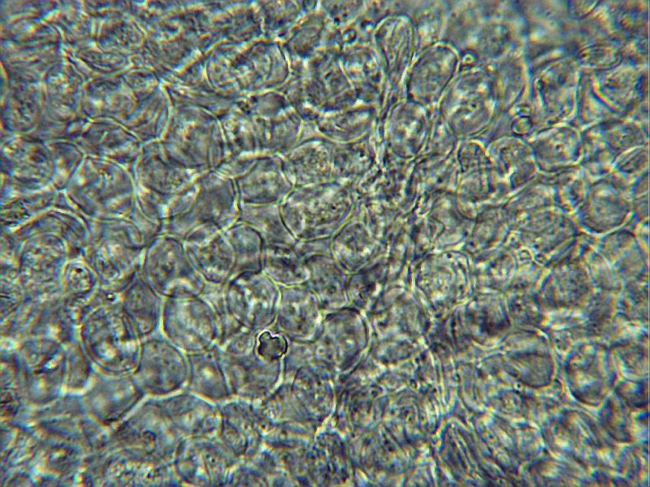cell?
Listing matches in <instances>:
<instances>
[{"label": "cell", "mask_w": 650, "mask_h": 487, "mask_svg": "<svg viewBox=\"0 0 650 487\" xmlns=\"http://www.w3.org/2000/svg\"><path fill=\"white\" fill-rule=\"evenodd\" d=\"M286 349V341L281 336H273L266 332L259 337L258 352L264 358L275 360L281 358Z\"/></svg>", "instance_id": "6da1fadb"}]
</instances>
